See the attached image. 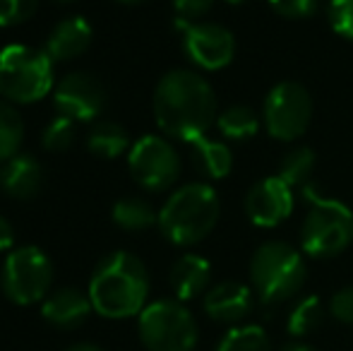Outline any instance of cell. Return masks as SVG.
Instances as JSON below:
<instances>
[{
  "mask_svg": "<svg viewBox=\"0 0 353 351\" xmlns=\"http://www.w3.org/2000/svg\"><path fill=\"white\" fill-rule=\"evenodd\" d=\"M154 118L161 132L190 145L216 123V94L192 70H171L154 89Z\"/></svg>",
  "mask_w": 353,
  "mask_h": 351,
  "instance_id": "cell-1",
  "label": "cell"
},
{
  "mask_svg": "<svg viewBox=\"0 0 353 351\" xmlns=\"http://www.w3.org/2000/svg\"><path fill=\"white\" fill-rule=\"evenodd\" d=\"M149 272L137 255L116 250L97 265L89 279V299L99 315L123 320L147 308Z\"/></svg>",
  "mask_w": 353,
  "mask_h": 351,
  "instance_id": "cell-2",
  "label": "cell"
},
{
  "mask_svg": "<svg viewBox=\"0 0 353 351\" xmlns=\"http://www.w3.org/2000/svg\"><path fill=\"white\" fill-rule=\"evenodd\" d=\"M219 214L221 202L216 190L207 183H188L163 202L159 212V229L168 243L188 248L212 234Z\"/></svg>",
  "mask_w": 353,
  "mask_h": 351,
  "instance_id": "cell-3",
  "label": "cell"
},
{
  "mask_svg": "<svg viewBox=\"0 0 353 351\" xmlns=\"http://www.w3.org/2000/svg\"><path fill=\"white\" fill-rule=\"evenodd\" d=\"M303 195L310 202L301 226V248L307 258L330 260L353 243V212L341 200L325 197L305 183Z\"/></svg>",
  "mask_w": 353,
  "mask_h": 351,
  "instance_id": "cell-4",
  "label": "cell"
},
{
  "mask_svg": "<svg viewBox=\"0 0 353 351\" xmlns=\"http://www.w3.org/2000/svg\"><path fill=\"white\" fill-rule=\"evenodd\" d=\"M305 279V260L286 241H267L250 260V281L265 305H279L301 294Z\"/></svg>",
  "mask_w": 353,
  "mask_h": 351,
  "instance_id": "cell-5",
  "label": "cell"
},
{
  "mask_svg": "<svg viewBox=\"0 0 353 351\" xmlns=\"http://www.w3.org/2000/svg\"><path fill=\"white\" fill-rule=\"evenodd\" d=\"M53 87V61L41 48L12 43L0 51V97L10 103L41 101Z\"/></svg>",
  "mask_w": 353,
  "mask_h": 351,
  "instance_id": "cell-6",
  "label": "cell"
},
{
  "mask_svg": "<svg viewBox=\"0 0 353 351\" xmlns=\"http://www.w3.org/2000/svg\"><path fill=\"white\" fill-rule=\"evenodd\" d=\"M137 332L147 351H195L200 328L178 299H161L140 313Z\"/></svg>",
  "mask_w": 353,
  "mask_h": 351,
  "instance_id": "cell-7",
  "label": "cell"
},
{
  "mask_svg": "<svg viewBox=\"0 0 353 351\" xmlns=\"http://www.w3.org/2000/svg\"><path fill=\"white\" fill-rule=\"evenodd\" d=\"M0 284L5 296L17 305H32L37 301H43L53 284L51 258L37 245L14 248L5 258Z\"/></svg>",
  "mask_w": 353,
  "mask_h": 351,
  "instance_id": "cell-8",
  "label": "cell"
},
{
  "mask_svg": "<svg viewBox=\"0 0 353 351\" xmlns=\"http://www.w3.org/2000/svg\"><path fill=\"white\" fill-rule=\"evenodd\" d=\"M312 121V97L301 82H279L270 89L262 106L265 130L274 140L293 142L305 135Z\"/></svg>",
  "mask_w": 353,
  "mask_h": 351,
  "instance_id": "cell-9",
  "label": "cell"
},
{
  "mask_svg": "<svg viewBox=\"0 0 353 351\" xmlns=\"http://www.w3.org/2000/svg\"><path fill=\"white\" fill-rule=\"evenodd\" d=\"M128 166L137 185L144 190H166L181 176V157L168 140L159 135H144L130 147Z\"/></svg>",
  "mask_w": 353,
  "mask_h": 351,
  "instance_id": "cell-10",
  "label": "cell"
},
{
  "mask_svg": "<svg viewBox=\"0 0 353 351\" xmlns=\"http://www.w3.org/2000/svg\"><path fill=\"white\" fill-rule=\"evenodd\" d=\"M183 34V51L202 70H221L236 56V37L216 22H185L178 19Z\"/></svg>",
  "mask_w": 353,
  "mask_h": 351,
  "instance_id": "cell-11",
  "label": "cell"
},
{
  "mask_svg": "<svg viewBox=\"0 0 353 351\" xmlns=\"http://www.w3.org/2000/svg\"><path fill=\"white\" fill-rule=\"evenodd\" d=\"M53 106L58 116L72 118L74 123H84L97 118L106 106V92L97 77L87 72H72L58 82L53 92Z\"/></svg>",
  "mask_w": 353,
  "mask_h": 351,
  "instance_id": "cell-12",
  "label": "cell"
},
{
  "mask_svg": "<svg viewBox=\"0 0 353 351\" xmlns=\"http://www.w3.org/2000/svg\"><path fill=\"white\" fill-rule=\"evenodd\" d=\"M293 212V190L279 176H267L248 190L245 214L260 229H274Z\"/></svg>",
  "mask_w": 353,
  "mask_h": 351,
  "instance_id": "cell-13",
  "label": "cell"
},
{
  "mask_svg": "<svg viewBox=\"0 0 353 351\" xmlns=\"http://www.w3.org/2000/svg\"><path fill=\"white\" fill-rule=\"evenodd\" d=\"M202 308L210 315V320L221 325H233L250 315L252 310V289L241 281H219V284L210 286L205 294Z\"/></svg>",
  "mask_w": 353,
  "mask_h": 351,
  "instance_id": "cell-14",
  "label": "cell"
},
{
  "mask_svg": "<svg viewBox=\"0 0 353 351\" xmlns=\"http://www.w3.org/2000/svg\"><path fill=\"white\" fill-rule=\"evenodd\" d=\"M92 299L89 294H82L79 289L65 286V289H56L43 299L41 313L43 320L51 323L53 328L61 330H77L79 325L87 323L89 313H92Z\"/></svg>",
  "mask_w": 353,
  "mask_h": 351,
  "instance_id": "cell-15",
  "label": "cell"
},
{
  "mask_svg": "<svg viewBox=\"0 0 353 351\" xmlns=\"http://www.w3.org/2000/svg\"><path fill=\"white\" fill-rule=\"evenodd\" d=\"M89 43H92V24L79 14H72V17L61 19L51 29L43 51L48 53L53 63H61L82 56L89 48Z\"/></svg>",
  "mask_w": 353,
  "mask_h": 351,
  "instance_id": "cell-16",
  "label": "cell"
},
{
  "mask_svg": "<svg viewBox=\"0 0 353 351\" xmlns=\"http://www.w3.org/2000/svg\"><path fill=\"white\" fill-rule=\"evenodd\" d=\"M212 281V265L207 258L197 253H185L178 258L171 267L168 274V284H171L173 294L178 301H192L197 296L207 294V286Z\"/></svg>",
  "mask_w": 353,
  "mask_h": 351,
  "instance_id": "cell-17",
  "label": "cell"
},
{
  "mask_svg": "<svg viewBox=\"0 0 353 351\" xmlns=\"http://www.w3.org/2000/svg\"><path fill=\"white\" fill-rule=\"evenodd\" d=\"M41 185H43L41 164L29 154H14L0 169V188L10 197L29 200V197H34L41 190Z\"/></svg>",
  "mask_w": 353,
  "mask_h": 351,
  "instance_id": "cell-18",
  "label": "cell"
},
{
  "mask_svg": "<svg viewBox=\"0 0 353 351\" xmlns=\"http://www.w3.org/2000/svg\"><path fill=\"white\" fill-rule=\"evenodd\" d=\"M192 150V161L195 166L202 171L207 178H214V181H221L231 174L233 169V154L228 150V145L219 140H210V137H197V140L190 142Z\"/></svg>",
  "mask_w": 353,
  "mask_h": 351,
  "instance_id": "cell-19",
  "label": "cell"
},
{
  "mask_svg": "<svg viewBox=\"0 0 353 351\" xmlns=\"http://www.w3.org/2000/svg\"><path fill=\"white\" fill-rule=\"evenodd\" d=\"M87 147L92 154L101 157V159H116L130 147V137L128 130L118 123H97L87 135Z\"/></svg>",
  "mask_w": 353,
  "mask_h": 351,
  "instance_id": "cell-20",
  "label": "cell"
},
{
  "mask_svg": "<svg viewBox=\"0 0 353 351\" xmlns=\"http://www.w3.org/2000/svg\"><path fill=\"white\" fill-rule=\"evenodd\" d=\"M216 128L226 140H250L260 132V118H257L255 108L245 106V103H236L228 106L223 113H219Z\"/></svg>",
  "mask_w": 353,
  "mask_h": 351,
  "instance_id": "cell-21",
  "label": "cell"
},
{
  "mask_svg": "<svg viewBox=\"0 0 353 351\" xmlns=\"http://www.w3.org/2000/svg\"><path fill=\"white\" fill-rule=\"evenodd\" d=\"M325 320V305H322L320 296H303L301 301H296V305L291 308L286 320V332L293 339H303L307 334H312Z\"/></svg>",
  "mask_w": 353,
  "mask_h": 351,
  "instance_id": "cell-22",
  "label": "cell"
},
{
  "mask_svg": "<svg viewBox=\"0 0 353 351\" xmlns=\"http://www.w3.org/2000/svg\"><path fill=\"white\" fill-rule=\"evenodd\" d=\"M113 221L125 231H144L159 224V214L142 197H123L113 205Z\"/></svg>",
  "mask_w": 353,
  "mask_h": 351,
  "instance_id": "cell-23",
  "label": "cell"
},
{
  "mask_svg": "<svg viewBox=\"0 0 353 351\" xmlns=\"http://www.w3.org/2000/svg\"><path fill=\"white\" fill-rule=\"evenodd\" d=\"M24 140V123L17 108L10 101L0 99V161L12 159L19 154V145Z\"/></svg>",
  "mask_w": 353,
  "mask_h": 351,
  "instance_id": "cell-24",
  "label": "cell"
},
{
  "mask_svg": "<svg viewBox=\"0 0 353 351\" xmlns=\"http://www.w3.org/2000/svg\"><path fill=\"white\" fill-rule=\"evenodd\" d=\"M216 351H272V342L262 325H236L221 337Z\"/></svg>",
  "mask_w": 353,
  "mask_h": 351,
  "instance_id": "cell-25",
  "label": "cell"
},
{
  "mask_svg": "<svg viewBox=\"0 0 353 351\" xmlns=\"http://www.w3.org/2000/svg\"><path fill=\"white\" fill-rule=\"evenodd\" d=\"M315 152L310 147H293L291 152H286L279 164V176L281 181H286L288 185H305L310 178L312 169H315Z\"/></svg>",
  "mask_w": 353,
  "mask_h": 351,
  "instance_id": "cell-26",
  "label": "cell"
},
{
  "mask_svg": "<svg viewBox=\"0 0 353 351\" xmlns=\"http://www.w3.org/2000/svg\"><path fill=\"white\" fill-rule=\"evenodd\" d=\"M74 132H77V128H74L72 118L56 116L46 128H43L41 142L48 152H65L74 142Z\"/></svg>",
  "mask_w": 353,
  "mask_h": 351,
  "instance_id": "cell-27",
  "label": "cell"
},
{
  "mask_svg": "<svg viewBox=\"0 0 353 351\" xmlns=\"http://www.w3.org/2000/svg\"><path fill=\"white\" fill-rule=\"evenodd\" d=\"M39 0H0V27H17L34 17Z\"/></svg>",
  "mask_w": 353,
  "mask_h": 351,
  "instance_id": "cell-28",
  "label": "cell"
},
{
  "mask_svg": "<svg viewBox=\"0 0 353 351\" xmlns=\"http://www.w3.org/2000/svg\"><path fill=\"white\" fill-rule=\"evenodd\" d=\"M330 24L341 39L353 41V0H330Z\"/></svg>",
  "mask_w": 353,
  "mask_h": 351,
  "instance_id": "cell-29",
  "label": "cell"
},
{
  "mask_svg": "<svg viewBox=\"0 0 353 351\" xmlns=\"http://www.w3.org/2000/svg\"><path fill=\"white\" fill-rule=\"evenodd\" d=\"M283 19H305L317 10V0H267Z\"/></svg>",
  "mask_w": 353,
  "mask_h": 351,
  "instance_id": "cell-30",
  "label": "cell"
},
{
  "mask_svg": "<svg viewBox=\"0 0 353 351\" xmlns=\"http://www.w3.org/2000/svg\"><path fill=\"white\" fill-rule=\"evenodd\" d=\"M330 313L341 325H351L353 328V284L339 289L330 301Z\"/></svg>",
  "mask_w": 353,
  "mask_h": 351,
  "instance_id": "cell-31",
  "label": "cell"
},
{
  "mask_svg": "<svg viewBox=\"0 0 353 351\" xmlns=\"http://www.w3.org/2000/svg\"><path fill=\"white\" fill-rule=\"evenodd\" d=\"M212 5L214 0H173L178 19H185V22H197L202 14L210 12Z\"/></svg>",
  "mask_w": 353,
  "mask_h": 351,
  "instance_id": "cell-32",
  "label": "cell"
},
{
  "mask_svg": "<svg viewBox=\"0 0 353 351\" xmlns=\"http://www.w3.org/2000/svg\"><path fill=\"white\" fill-rule=\"evenodd\" d=\"M14 243V229L5 217H0V253L8 248H12Z\"/></svg>",
  "mask_w": 353,
  "mask_h": 351,
  "instance_id": "cell-33",
  "label": "cell"
},
{
  "mask_svg": "<svg viewBox=\"0 0 353 351\" xmlns=\"http://www.w3.org/2000/svg\"><path fill=\"white\" fill-rule=\"evenodd\" d=\"M279 351H317V349L305 342H291V344H286V347H281Z\"/></svg>",
  "mask_w": 353,
  "mask_h": 351,
  "instance_id": "cell-34",
  "label": "cell"
},
{
  "mask_svg": "<svg viewBox=\"0 0 353 351\" xmlns=\"http://www.w3.org/2000/svg\"><path fill=\"white\" fill-rule=\"evenodd\" d=\"M65 351H103L101 347H97V344H87V342H82V344H72L70 349H65Z\"/></svg>",
  "mask_w": 353,
  "mask_h": 351,
  "instance_id": "cell-35",
  "label": "cell"
},
{
  "mask_svg": "<svg viewBox=\"0 0 353 351\" xmlns=\"http://www.w3.org/2000/svg\"><path fill=\"white\" fill-rule=\"evenodd\" d=\"M118 3H123V5H140V3H144V0H118Z\"/></svg>",
  "mask_w": 353,
  "mask_h": 351,
  "instance_id": "cell-36",
  "label": "cell"
},
{
  "mask_svg": "<svg viewBox=\"0 0 353 351\" xmlns=\"http://www.w3.org/2000/svg\"><path fill=\"white\" fill-rule=\"evenodd\" d=\"M228 5H243V3H248V0H226Z\"/></svg>",
  "mask_w": 353,
  "mask_h": 351,
  "instance_id": "cell-37",
  "label": "cell"
},
{
  "mask_svg": "<svg viewBox=\"0 0 353 351\" xmlns=\"http://www.w3.org/2000/svg\"><path fill=\"white\" fill-rule=\"evenodd\" d=\"M63 3H68V0H63Z\"/></svg>",
  "mask_w": 353,
  "mask_h": 351,
  "instance_id": "cell-38",
  "label": "cell"
}]
</instances>
